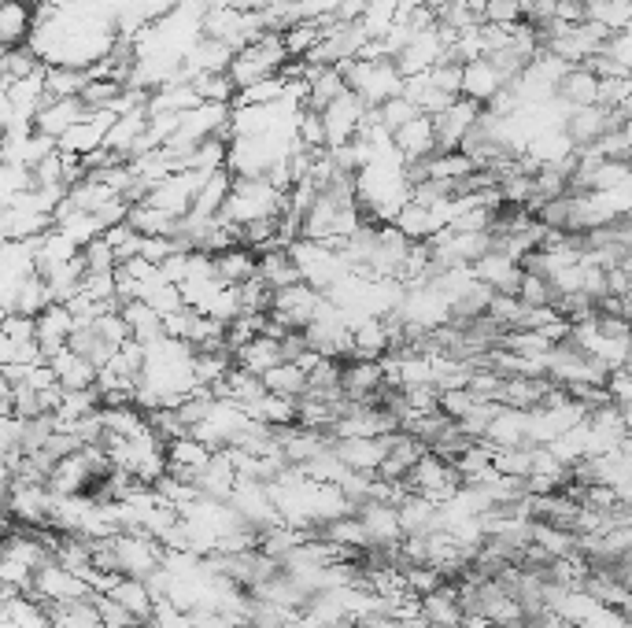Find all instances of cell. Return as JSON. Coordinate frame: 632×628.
<instances>
[{
  "label": "cell",
  "instance_id": "obj_35",
  "mask_svg": "<svg viewBox=\"0 0 632 628\" xmlns=\"http://www.w3.org/2000/svg\"><path fill=\"white\" fill-rule=\"evenodd\" d=\"M122 93H126V85H122L119 78H89L82 100H86V108L93 111V115H100V111L119 108Z\"/></svg>",
  "mask_w": 632,
  "mask_h": 628
},
{
  "label": "cell",
  "instance_id": "obj_27",
  "mask_svg": "<svg viewBox=\"0 0 632 628\" xmlns=\"http://www.w3.org/2000/svg\"><path fill=\"white\" fill-rule=\"evenodd\" d=\"M93 74L82 71V67H49L45 71V97L49 100H71V97H82L86 93V85Z\"/></svg>",
  "mask_w": 632,
  "mask_h": 628
},
{
  "label": "cell",
  "instance_id": "obj_39",
  "mask_svg": "<svg viewBox=\"0 0 632 628\" xmlns=\"http://www.w3.org/2000/svg\"><path fill=\"white\" fill-rule=\"evenodd\" d=\"M296 133H300V141H304L307 148H329L322 111H315V108L296 111Z\"/></svg>",
  "mask_w": 632,
  "mask_h": 628
},
{
  "label": "cell",
  "instance_id": "obj_40",
  "mask_svg": "<svg viewBox=\"0 0 632 628\" xmlns=\"http://www.w3.org/2000/svg\"><path fill=\"white\" fill-rule=\"evenodd\" d=\"M82 259H86L89 274H111L119 270V259H115V248L108 244V237H97L93 244L82 248Z\"/></svg>",
  "mask_w": 632,
  "mask_h": 628
},
{
  "label": "cell",
  "instance_id": "obj_38",
  "mask_svg": "<svg viewBox=\"0 0 632 628\" xmlns=\"http://www.w3.org/2000/svg\"><path fill=\"white\" fill-rule=\"evenodd\" d=\"M67 196H71V204L78 207V211H93V215H97L100 207L111 204V200H115V196H119V193H115L111 185L89 182V178H86V182H82V185H74V189H71V193H67Z\"/></svg>",
  "mask_w": 632,
  "mask_h": 628
},
{
  "label": "cell",
  "instance_id": "obj_21",
  "mask_svg": "<svg viewBox=\"0 0 632 628\" xmlns=\"http://www.w3.org/2000/svg\"><path fill=\"white\" fill-rule=\"evenodd\" d=\"M259 278L267 281L270 289H289V285L304 281V270L292 259L289 248H270V252H259Z\"/></svg>",
  "mask_w": 632,
  "mask_h": 628
},
{
  "label": "cell",
  "instance_id": "obj_47",
  "mask_svg": "<svg viewBox=\"0 0 632 628\" xmlns=\"http://www.w3.org/2000/svg\"><path fill=\"white\" fill-rule=\"evenodd\" d=\"M407 403L414 414H437L440 411V388L437 385H411L407 388Z\"/></svg>",
  "mask_w": 632,
  "mask_h": 628
},
{
  "label": "cell",
  "instance_id": "obj_4",
  "mask_svg": "<svg viewBox=\"0 0 632 628\" xmlns=\"http://www.w3.org/2000/svg\"><path fill=\"white\" fill-rule=\"evenodd\" d=\"M366 111H370V104H366L359 93H344V97H337L333 104H329L326 111H322V119H326V137H329V148H341L348 145L355 133H359V126H363Z\"/></svg>",
  "mask_w": 632,
  "mask_h": 628
},
{
  "label": "cell",
  "instance_id": "obj_42",
  "mask_svg": "<svg viewBox=\"0 0 632 628\" xmlns=\"http://www.w3.org/2000/svg\"><path fill=\"white\" fill-rule=\"evenodd\" d=\"M477 403H481V399H477L470 388H448V392H440V411L448 414V418H455V422H462Z\"/></svg>",
  "mask_w": 632,
  "mask_h": 628
},
{
  "label": "cell",
  "instance_id": "obj_12",
  "mask_svg": "<svg viewBox=\"0 0 632 628\" xmlns=\"http://www.w3.org/2000/svg\"><path fill=\"white\" fill-rule=\"evenodd\" d=\"M355 514H359V521L366 525L370 544H403L400 507H396V503H377V499H370V503L359 507Z\"/></svg>",
  "mask_w": 632,
  "mask_h": 628
},
{
  "label": "cell",
  "instance_id": "obj_23",
  "mask_svg": "<svg viewBox=\"0 0 632 628\" xmlns=\"http://www.w3.org/2000/svg\"><path fill=\"white\" fill-rule=\"evenodd\" d=\"M392 226H396L403 237H411V241H433L440 230H448V226L440 222V215L433 211V207H422V204H414V200H407V204H403V211L396 215V222H392Z\"/></svg>",
  "mask_w": 632,
  "mask_h": 628
},
{
  "label": "cell",
  "instance_id": "obj_33",
  "mask_svg": "<svg viewBox=\"0 0 632 628\" xmlns=\"http://www.w3.org/2000/svg\"><path fill=\"white\" fill-rule=\"evenodd\" d=\"M171 222L174 215H167V211H159V207L152 204H134L130 207V215H126V226L134 233H141V237H167L171 233Z\"/></svg>",
  "mask_w": 632,
  "mask_h": 628
},
{
  "label": "cell",
  "instance_id": "obj_8",
  "mask_svg": "<svg viewBox=\"0 0 632 628\" xmlns=\"http://www.w3.org/2000/svg\"><path fill=\"white\" fill-rule=\"evenodd\" d=\"M74 329H78V322H74L67 303H52V307H45V311L37 314V344L45 351V359L60 355V351L71 344Z\"/></svg>",
  "mask_w": 632,
  "mask_h": 628
},
{
  "label": "cell",
  "instance_id": "obj_6",
  "mask_svg": "<svg viewBox=\"0 0 632 628\" xmlns=\"http://www.w3.org/2000/svg\"><path fill=\"white\" fill-rule=\"evenodd\" d=\"M93 119V111L86 108V100L82 97H71V100H49L45 97V104L37 108V133H49V137H56L60 141L63 133H71L78 122Z\"/></svg>",
  "mask_w": 632,
  "mask_h": 628
},
{
  "label": "cell",
  "instance_id": "obj_18",
  "mask_svg": "<svg viewBox=\"0 0 632 628\" xmlns=\"http://www.w3.org/2000/svg\"><path fill=\"white\" fill-rule=\"evenodd\" d=\"M52 285L41 274H30V278L19 281V289L4 300V314H30V318H37V314L45 311V307H52Z\"/></svg>",
  "mask_w": 632,
  "mask_h": 628
},
{
  "label": "cell",
  "instance_id": "obj_48",
  "mask_svg": "<svg viewBox=\"0 0 632 628\" xmlns=\"http://www.w3.org/2000/svg\"><path fill=\"white\" fill-rule=\"evenodd\" d=\"M559 23L566 26L592 23V0H559Z\"/></svg>",
  "mask_w": 632,
  "mask_h": 628
},
{
  "label": "cell",
  "instance_id": "obj_46",
  "mask_svg": "<svg viewBox=\"0 0 632 628\" xmlns=\"http://www.w3.org/2000/svg\"><path fill=\"white\" fill-rule=\"evenodd\" d=\"M559 19V0H522V23L547 26Z\"/></svg>",
  "mask_w": 632,
  "mask_h": 628
},
{
  "label": "cell",
  "instance_id": "obj_19",
  "mask_svg": "<svg viewBox=\"0 0 632 628\" xmlns=\"http://www.w3.org/2000/svg\"><path fill=\"white\" fill-rule=\"evenodd\" d=\"M122 318L130 322V333H134V340H137V344H145V348H152V344H159V340H167L163 314H159L156 307H148L145 300L122 303Z\"/></svg>",
  "mask_w": 632,
  "mask_h": 628
},
{
  "label": "cell",
  "instance_id": "obj_11",
  "mask_svg": "<svg viewBox=\"0 0 632 628\" xmlns=\"http://www.w3.org/2000/svg\"><path fill=\"white\" fill-rule=\"evenodd\" d=\"M474 278L485 281V285H492L496 292H507V296H518V289H522V278L525 270L518 259H511V255H499V252H488L485 259H477L474 263Z\"/></svg>",
  "mask_w": 632,
  "mask_h": 628
},
{
  "label": "cell",
  "instance_id": "obj_7",
  "mask_svg": "<svg viewBox=\"0 0 632 628\" xmlns=\"http://www.w3.org/2000/svg\"><path fill=\"white\" fill-rule=\"evenodd\" d=\"M481 111H485V104L459 97L444 115H437V119H433L437 122V152H459L462 137L470 133V126L477 122Z\"/></svg>",
  "mask_w": 632,
  "mask_h": 628
},
{
  "label": "cell",
  "instance_id": "obj_2",
  "mask_svg": "<svg viewBox=\"0 0 632 628\" xmlns=\"http://www.w3.org/2000/svg\"><path fill=\"white\" fill-rule=\"evenodd\" d=\"M625 122L618 119V111L603 108V104H592V108H573L562 122V133L573 145V152H592V148L607 137V133H618Z\"/></svg>",
  "mask_w": 632,
  "mask_h": 628
},
{
  "label": "cell",
  "instance_id": "obj_37",
  "mask_svg": "<svg viewBox=\"0 0 632 628\" xmlns=\"http://www.w3.org/2000/svg\"><path fill=\"white\" fill-rule=\"evenodd\" d=\"M422 115L418 111V104L414 100H407V97H392V100H385V104H377V119H381V126L389 133H396V130H403L407 122H414Z\"/></svg>",
  "mask_w": 632,
  "mask_h": 628
},
{
  "label": "cell",
  "instance_id": "obj_52",
  "mask_svg": "<svg viewBox=\"0 0 632 628\" xmlns=\"http://www.w3.org/2000/svg\"><path fill=\"white\" fill-rule=\"evenodd\" d=\"M629 215H632V207H629Z\"/></svg>",
  "mask_w": 632,
  "mask_h": 628
},
{
  "label": "cell",
  "instance_id": "obj_28",
  "mask_svg": "<svg viewBox=\"0 0 632 628\" xmlns=\"http://www.w3.org/2000/svg\"><path fill=\"white\" fill-rule=\"evenodd\" d=\"M71 351H78L82 359H89V363L97 366V370H104V366L119 355V348L115 344H108V340L100 337V329L97 326H78L71 333V344H67Z\"/></svg>",
  "mask_w": 632,
  "mask_h": 628
},
{
  "label": "cell",
  "instance_id": "obj_49",
  "mask_svg": "<svg viewBox=\"0 0 632 628\" xmlns=\"http://www.w3.org/2000/svg\"><path fill=\"white\" fill-rule=\"evenodd\" d=\"M178 252V244L171 241V237H145V244H141V259H148V263H163V259H171V255Z\"/></svg>",
  "mask_w": 632,
  "mask_h": 628
},
{
  "label": "cell",
  "instance_id": "obj_51",
  "mask_svg": "<svg viewBox=\"0 0 632 628\" xmlns=\"http://www.w3.org/2000/svg\"><path fill=\"white\" fill-rule=\"evenodd\" d=\"M621 137H625V141L632 145V122H625V126H621Z\"/></svg>",
  "mask_w": 632,
  "mask_h": 628
},
{
  "label": "cell",
  "instance_id": "obj_31",
  "mask_svg": "<svg viewBox=\"0 0 632 628\" xmlns=\"http://www.w3.org/2000/svg\"><path fill=\"white\" fill-rule=\"evenodd\" d=\"M56 230L63 233V237H71L78 248H86V244H93L97 237H104V222H100L93 211H74V215H67L63 222H56Z\"/></svg>",
  "mask_w": 632,
  "mask_h": 628
},
{
  "label": "cell",
  "instance_id": "obj_1",
  "mask_svg": "<svg viewBox=\"0 0 632 628\" xmlns=\"http://www.w3.org/2000/svg\"><path fill=\"white\" fill-rule=\"evenodd\" d=\"M341 71L348 78V89L359 93L366 104H385L392 97H403V85H407L396 60H352L344 63Z\"/></svg>",
  "mask_w": 632,
  "mask_h": 628
},
{
  "label": "cell",
  "instance_id": "obj_13",
  "mask_svg": "<svg viewBox=\"0 0 632 628\" xmlns=\"http://www.w3.org/2000/svg\"><path fill=\"white\" fill-rule=\"evenodd\" d=\"M385 381H389V377H385V363H370V359H352V363H341L344 396L370 403V399L381 392V385H385Z\"/></svg>",
  "mask_w": 632,
  "mask_h": 628
},
{
  "label": "cell",
  "instance_id": "obj_24",
  "mask_svg": "<svg viewBox=\"0 0 632 628\" xmlns=\"http://www.w3.org/2000/svg\"><path fill=\"white\" fill-rule=\"evenodd\" d=\"M111 599H119L130 614L141 621V625H152L156 621V595H152V588H148V580H137V577H122L119 584H115V592H111Z\"/></svg>",
  "mask_w": 632,
  "mask_h": 628
},
{
  "label": "cell",
  "instance_id": "obj_41",
  "mask_svg": "<svg viewBox=\"0 0 632 628\" xmlns=\"http://www.w3.org/2000/svg\"><path fill=\"white\" fill-rule=\"evenodd\" d=\"M488 314H492V318H496V322H499L503 329H507V333H514V329H518V322H522V314H525V303L518 300V296L496 292V300H492Z\"/></svg>",
  "mask_w": 632,
  "mask_h": 628
},
{
  "label": "cell",
  "instance_id": "obj_16",
  "mask_svg": "<svg viewBox=\"0 0 632 628\" xmlns=\"http://www.w3.org/2000/svg\"><path fill=\"white\" fill-rule=\"evenodd\" d=\"M344 93H348V78L341 67H311L307 63V108L326 111Z\"/></svg>",
  "mask_w": 632,
  "mask_h": 628
},
{
  "label": "cell",
  "instance_id": "obj_26",
  "mask_svg": "<svg viewBox=\"0 0 632 628\" xmlns=\"http://www.w3.org/2000/svg\"><path fill=\"white\" fill-rule=\"evenodd\" d=\"M237 366H244V370H252V374H270L274 366H281L285 359H281V340L267 337V333H259L256 340H248L244 348H237Z\"/></svg>",
  "mask_w": 632,
  "mask_h": 628
},
{
  "label": "cell",
  "instance_id": "obj_10",
  "mask_svg": "<svg viewBox=\"0 0 632 628\" xmlns=\"http://www.w3.org/2000/svg\"><path fill=\"white\" fill-rule=\"evenodd\" d=\"M392 145H396V152L403 156V163L437 156V122L429 119V115H418V119L407 122L403 130L392 133Z\"/></svg>",
  "mask_w": 632,
  "mask_h": 628
},
{
  "label": "cell",
  "instance_id": "obj_50",
  "mask_svg": "<svg viewBox=\"0 0 632 628\" xmlns=\"http://www.w3.org/2000/svg\"><path fill=\"white\" fill-rule=\"evenodd\" d=\"M189 259H193V252H174L171 259H163V263H159L163 278L171 281V285H185V278H189Z\"/></svg>",
  "mask_w": 632,
  "mask_h": 628
},
{
  "label": "cell",
  "instance_id": "obj_9",
  "mask_svg": "<svg viewBox=\"0 0 632 628\" xmlns=\"http://www.w3.org/2000/svg\"><path fill=\"white\" fill-rule=\"evenodd\" d=\"M34 34H37L34 0H4V8H0V41H4V49L30 45Z\"/></svg>",
  "mask_w": 632,
  "mask_h": 628
},
{
  "label": "cell",
  "instance_id": "obj_34",
  "mask_svg": "<svg viewBox=\"0 0 632 628\" xmlns=\"http://www.w3.org/2000/svg\"><path fill=\"white\" fill-rule=\"evenodd\" d=\"M281 37H285V49H289L292 60H307V52L326 37V26L318 23V19H300V23L289 26Z\"/></svg>",
  "mask_w": 632,
  "mask_h": 628
},
{
  "label": "cell",
  "instance_id": "obj_17",
  "mask_svg": "<svg viewBox=\"0 0 632 628\" xmlns=\"http://www.w3.org/2000/svg\"><path fill=\"white\" fill-rule=\"evenodd\" d=\"M507 85V78H503V71H499L492 60H474L466 63V78H462V97L466 100H477V104H488V100L496 97L499 89Z\"/></svg>",
  "mask_w": 632,
  "mask_h": 628
},
{
  "label": "cell",
  "instance_id": "obj_43",
  "mask_svg": "<svg viewBox=\"0 0 632 628\" xmlns=\"http://www.w3.org/2000/svg\"><path fill=\"white\" fill-rule=\"evenodd\" d=\"M93 326L100 329V337L108 340V344H115V348H122L126 340H134V333H130V322L122 318V311H108V314H100Z\"/></svg>",
  "mask_w": 632,
  "mask_h": 628
},
{
  "label": "cell",
  "instance_id": "obj_5",
  "mask_svg": "<svg viewBox=\"0 0 632 628\" xmlns=\"http://www.w3.org/2000/svg\"><path fill=\"white\" fill-rule=\"evenodd\" d=\"M392 447V433L385 436H337V444H333V451H337V459L348 466V470L355 473H377L381 470V462H385V455H389Z\"/></svg>",
  "mask_w": 632,
  "mask_h": 628
},
{
  "label": "cell",
  "instance_id": "obj_29",
  "mask_svg": "<svg viewBox=\"0 0 632 628\" xmlns=\"http://www.w3.org/2000/svg\"><path fill=\"white\" fill-rule=\"evenodd\" d=\"M263 381H267L270 396H285V399H300L307 388H311V374H307L304 366H296V363L274 366L270 374H263Z\"/></svg>",
  "mask_w": 632,
  "mask_h": 628
},
{
  "label": "cell",
  "instance_id": "obj_25",
  "mask_svg": "<svg viewBox=\"0 0 632 628\" xmlns=\"http://www.w3.org/2000/svg\"><path fill=\"white\" fill-rule=\"evenodd\" d=\"M45 67H49V63H45V56L37 52L34 41H30V45H19V49H4V56H0L4 89L15 82H23V78H34V74H41Z\"/></svg>",
  "mask_w": 632,
  "mask_h": 628
},
{
  "label": "cell",
  "instance_id": "obj_32",
  "mask_svg": "<svg viewBox=\"0 0 632 628\" xmlns=\"http://www.w3.org/2000/svg\"><path fill=\"white\" fill-rule=\"evenodd\" d=\"M396 23H400V0H366L363 26L370 41H381Z\"/></svg>",
  "mask_w": 632,
  "mask_h": 628
},
{
  "label": "cell",
  "instance_id": "obj_30",
  "mask_svg": "<svg viewBox=\"0 0 632 628\" xmlns=\"http://www.w3.org/2000/svg\"><path fill=\"white\" fill-rule=\"evenodd\" d=\"M193 89L200 93L204 104H237V82L230 78V71L222 74H196L193 78Z\"/></svg>",
  "mask_w": 632,
  "mask_h": 628
},
{
  "label": "cell",
  "instance_id": "obj_44",
  "mask_svg": "<svg viewBox=\"0 0 632 628\" xmlns=\"http://www.w3.org/2000/svg\"><path fill=\"white\" fill-rule=\"evenodd\" d=\"M596 329L603 340H618V344L632 340V318L625 314H596Z\"/></svg>",
  "mask_w": 632,
  "mask_h": 628
},
{
  "label": "cell",
  "instance_id": "obj_14",
  "mask_svg": "<svg viewBox=\"0 0 632 628\" xmlns=\"http://www.w3.org/2000/svg\"><path fill=\"white\" fill-rule=\"evenodd\" d=\"M115 119H119L115 111H100V115H93V119L78 122L71 133H63L60 137V148L67 152V156H89V152H97V148H104V141H108V130Z\"/></svg>",
  "mask_w": 632,
  "mask_h": 628
},
{
  "label": "cell",
  "instance_id": "obj_3",
  "mask_svg": "<svg viewBox=\"0 0 632 628\" xmlns=\"http://www.w3.org/2000/svg\"><path fill=\"white\" fill-rule=\"evenodd\" d=\"M407 488H411V492H418V496L433 499V503H448V499L459 496L462 473L455 470V462L440 459V455L426 451V455H422V462H418V466L411 470V477H407Z\"/></svg>",
  "mask_w": 632,
  "mask_h": 628
},
{
  "label": "cell",
  "instance_id": "obj_20",
  "mask_svg": "<svg viewBox=\"0 0 632 628\" xmlns=\"http://www.w3.org/2000/svg\"><path fill=\"white\" fill-rule=\"evenodd\" d=\"M215 270H219V281L222 285H244V281L259 278V252H252V248H244V244H237V248H226V252L215 255Z\"/></svg>",
  "mask_w": 632,
  "mask_h": 628
},
{
  "label": "cell",
  "instance_id": "obj_15",
  "mask_svg": "<svg viewBox=\"0 0 632 628\" xmlns=\"http://www.w3.org/2000/svg\"><path fill=\"white\" fill-rule=\"evenodd\" d=\"M599 89H603V78H596V74L588 71V67H570V71L562 74L559 89H555V100L559 104H566V108H592V104H599Z\"/></svg>",
  "mask_w": 632,
  "mask_h": 628
},
{
  "label": "cell",
  "instance_id": "obj_36",
  "mask_svg": "<svg viewBox=\"0 0 632 628\" xmlns=\"http://www.w3.org/2000/svg\"><path fill=\"white\" fill-rule=\"evenodd\" d=\"M518 300H522L525 307H555V303L562 300V292H559L555 281L536 278V274H525L522 289H518Z\"/></svg>",
  "mask_w": 632,
  "mask_h": 628
},
{
  "label": "cell",
  "instance_id": "obj_45",
  "mask_svg": "<svg viewBox=\"0 0 632 628\" xmlns=\"http://www.w3.org/2000/svg\"><path fill=\"white\" fill-rule=\"evenodd\" d=\"M485 23L496 26H518L522 23V0H488Z\"/></svg>",
  "mask_w": 632,
  "mask_h": 628
},
{
  "label": "cell",
  "instance_id": "obj_22",
  "mask_svg": "<svg viewBox=\"0 0 632 628\" xmlns=\"http://www.w3.org/2000/svg\"><path fill=\"white\" fill-rule=\"evenodd\" d=\"M49 366L56 370V377H60V385L67 388V392H78V388H93L97 385L100 370L89 359H82L78 351L63 348L60 355H52Z\"/></svg>",
  "mask_w": 632,
  "mask_h": 628
}]
</instances>
